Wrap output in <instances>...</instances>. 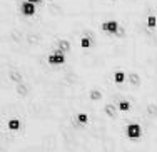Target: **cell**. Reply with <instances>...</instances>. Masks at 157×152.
I'll use <instances>...</instances> for the list:
<instances>
[{
    "label": "cell",
    "instance_id": "cell-1",
    "mask_svg": "<svg viewBox=\"0 0 157 152\" xmlns=\"http://www.w3.org/2000/svg\"><path fill=\"white\" fill-rule=\"evenodd\" d=\"M47 60L50 65H62V64H65V54H63L62 50H57V52L48 55Z\"/></svg>",
    "mask_w": 157,
    "mask_h": 152
},
{
    "label": "cell",
    "instance_id": "cell-2",
    "mask_svg": "<svg viewBox=\"0 0 157 152\" xmlns=\"http://www.w3.org/2000/svg\"><path fill=\"white\" fill-rule=\"evenodd\" d=\"M125 134H127V137H129V139L136 140V139H139V137L142 135V129H140L139 124H129V125H127Z\"/></svg>",
    "mask_w": 157,
    "mask_h": 152
},
{
    "label": "cell",
    "instance_id": "cell-3",
    "mask_svg": "<svg viewBox=\"0 0 157 152\" xmlns=\"http://www.w3.org/2000/svg\"><path fill=\"white\" fill-rule=\"evenodd\" d=\"M102 30L107 32V34H119V24L115 20L104 22V24H102Z\"/></svg>",
    "mask_w": 157,
    "mask_h": 152
},
{
    "label": "cell",
    "instance_id": "cell-4",
    "mask_svg": "<svg viewBox=\"0 0 157 152\" xmlns=\"http://www.w3.org/2000/svg\"><path fill=\"white\" fill-rule=\"evenodd\" d=\"M20 10H22V13H24V15H27V17H32L33 13H35V3L29 2V0H25V2L22 3Z\"/></svg>",
    "mask_w": 157,
    "mask_h": 152
},
{
    "label": "cell",
    "instance_id": "cell-5",
    "mask_svg": "<svg viewBox=\"0 0 157 152\" xmlns=\"http://www.w3.org/2000/svg\"><path fill=\"white\" fill-rule=\"evenodd\" d=\"M125 79H127V77H125V74L122 72V70H117V72L114 74V82H115V84H122V82H125Z\"/></svg>",
    "mask_w": 157,
    "mask_h": 152
},
{
    "label": "cell",
    "instance_id": "cell-6",
    "mask_svg": "<svg viewBox=\"0 0 157 152\" xmlns=\"http://www.w3.org/2000/svg\"><path fill=\"white\" fill-rule=\"evenodd\" d=\"M7 127H9L10 131H18V129H20V120H18V119H10Z\"/></svg>",
    "mask_w": 157,
    "mask_h": 152
},
{
    "label": "cell",
    "instance_id": "cell-7",
    "mask_svg": "<svg viewBox=\"0 0 157 152\" xmlns=\"http://www.w3.org/2000/svg\"><path fill=\"white\" fill-rule=\"evenodd\" d=\"M75 119H77V124H80V125H85L89 122V116H87V114H78Z\"/></svg>",
    "mask_w": 157,
    "mask_h": 152
},
{
    "label": "cell",
    "instance_id": "cell-8",
    "mask_svg": "<svg viewBox=\"0 0 157 152\" xmlns=\"http://www.w3.org/2000/svg\"><path fill=\"white\" fill-rule=\"evenodd\" d=\"M117 109L121 110V112H127V110H130V104L127 101H122V102H119Z\"/></svg>",
    "mask_w": 157,
    "mask_h": 152
},
{
    "label": "cell",
    "instance_id": "cell-9",
    "mask_svg": "<svg viewBox=\"0 0 157 152\" xmlns=\"http://www.w3.org/2000/svg\"><path fill=\"white\" fill-rule=\"evenodd\" d=\"M155 25H157L155 15H149V17H147V27H149V28H155Z\"/></svg>",
    "mask_w": 157,
    "mask_h": 152
},
{
    "label": "cell",
    "instance_id": "cell-10",
    "mask_svg": "<svg viewBox=\"0 0 157 152\" xmlns=\"http://www.w3.org/2000/svg\"><path fill=\"white\" fill-rule=\"evenodd\" d=\"M80 45H82V49H89V47L92 45L90 39H89V37H84V39L80 40Z\"/></svg>",
    "mask_w": 157,
    "mask_h": 152
},
{
    "label": "cell",
    "instance_id": "cell-11",
    "mask_svg": "<svg viewBox=\"0 0 157 152\" xmlns=\"http://www.w3.org/2000/svg\"><path fill=\"white\" fill-rule=\"evenodd\" d=\"M59 45H60V50L62 52H69L70 50V44L65 42V40H60V42H59Z\"/></svg>",
    "mask_w": 157,
    "mask_h": 152
},
{
    "label": "cell",
    "instance_id": "cell-12",
    "mask_svg": "<svg viewBox=\"0 0 157 152\" xmlns=\"http://www.w3.org/2000/svg\"><path fill=\"white\" fill-rule=\"evenodd\" d=\"M90 99H92V101H100V99H102V94L97 92V90H92L90 92Z\"/></svg>",
    "mask_w": 157,
    "mask_h": 152
},
{
    "label": "cell",
    "instance_id": "cell-13",
    "mask_svg": "<svg viewBox=\"0 0 157 152\" xmlns=\"http://www.w3.org/2000/svg\"><path fill=\"white\" fill-rule=\"evenodd\" d=\"M129 79H130V84H134V85H139V84H140L139 75H136V74H132V75H130Z\"/></svg>",
    "mask_w": 157,
    "mask_h": 152
},
{
    "label": "cell",
    "instance_id": "cell-14",
    "mask_svg": "<svg viewBox=\"0 0 157 152\" xmlns=\"http://www.w3.org/2000/svg\"><path fill=\"white\" fill-rule=\"evenodd\" d=\"M105 112L109 114V116H114V114H115L114 109H112V105H107V107H105Z\"/></svg>",
    "mask_w": 157,
    "mask_h": 152
},
{
    "label": "cell",
    "instance_id": "cell-15",
    "mask_svg": "<svg viewBox=\"0 0 157 152\" xmlns=\"http://www.w3.org/2000/svg\"><path fill=\"white\" fill-rule=\"evenodd\" d=\"M17 90H18V94H20V95H25V87H22V85H20Z\"/></svg>",
    "mask_w": 157,
    "mask_h": 152
},
{
    "label": "cell",
    "instance_id": "cell-16",
    "mask_svg": "<svg viewBox=\"0 0 157 152\" xmlns=\"http://www.w3.org/2000/svg\"><path fill=\"white\" fill-rule=\"evenodd\" d=\"M29 2H32V3H39V2H42V0H29Z\"/></svg>",
    "mask_w": 157,
    "mask_h": 152
}]
</instances>
